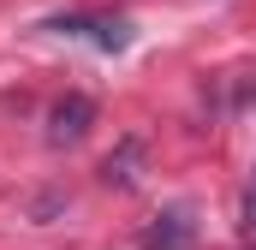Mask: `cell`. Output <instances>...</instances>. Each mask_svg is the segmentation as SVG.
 <instances>
[{
	"instance_id": "3957f363",
	"label": "cell",
	"mask_w": 256,
	"mask_h": 250,
	"mask_svg": "<svg viewBox=\"0 0 256 250\" xmlns=\"http://www.w3.org/2000/svg\"><path fill=\"white\" fill-rule=\"evenodd\" d=\"M238 238L256 244V173L244 179V202H238Z\"/></svg>"
},
{
	"instance_id": "6da1fadb",
	"label": "cell",
	"mask_w": 256,
	"mask_h": 250,
	"mask_svg": "<svg viewBox=\"0 0 256 250\" xmlns=\"http://www.w3.org/2000/svg\"><path fill=\"white\" fill-rule=\"evenodd\" d=\"M90 120H96V108H90L84 96H66L60 108L48 114V137H54V143H78V137L90 131Z\"/></svg>"
},
{
	"instance_id": "7a4b0ae2",
	"label": "cell",
	"mask_w": 256,
	"mask_h": 250,
	"mask_svg": "<svg viewBox=\"0 0 256 250\" xmlns=\"http://www.w3.org/2000/svg\"><path fill=\"white\" fill-rule=\"evenodd\" d=\"M149 250H191V214L185 208H173V214H161V226H149Z\"/></svg>"
}]
</instances>
